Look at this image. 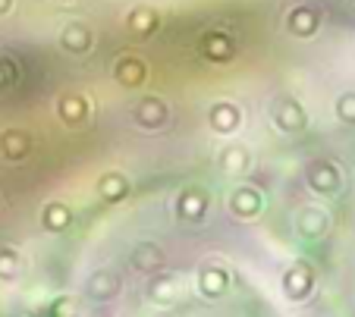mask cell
<instances>
[{"label": "cell", "mask_w": 355, "mask_h": 317, "mask_svg": "<svg viewBox=\"0 0 355 317\" xmlns=\"http://www.w3.org/2000/svg\"><path fill=\"white\" fill-rule=\"evenodd\" d=\"M311 289H315V270L305 261H295L283 273V292H286V298L289 302H302V298L311 296Z\"/></svg>", "instance_id": "6da1fadb"}, {"label": "cell", "mask_w": 355, "mask_h": 317, "mask_svg": "<svg viewBox=\"0 0 355 317\" xmlns=\"http://www.w3.org/2000/svg\"><path fill=\"white\" fill-rule=\"evenodd\" d=\"M123 289V280L116 270L104 267V270H94L92 277L85 280V296L92 298V302H114L116 296H120Z\"/></svg>", "instance_id": "7a4b0ae2"}, {"label": "cell", "mask_w": 355, "mask_h": 317, "mask_svg": "<svg viewBox=\"0 0 355 317\" xmlns=\"http://www.w3.org/2000/svg\"><path fill=\"white\" fill-rule=\"evenodd\" d=\"M309 185L315 192H321V195H334V192H340V170L334 167V163H311L309 167Z\"/></svg>", "instance_id": "3957f363"}, {"label": "cell", "mask_w": 355, "mask_h": 317, "mask_svg": "<svg viewBox=\"0 0 355 317\" xmlns=\"http://www.w3.org/2000/svg\"><path fill=\"white\" fill-rule=\"evenodd\" d=\"M132 267L139 270V273H157V270L164 267V251L157 248L155 242H141L132 248Z\"/></svg>", "instance_id": "277c9868"}, {"label": "cell", "mask_w": 355, "mask_h": 317, "mask_svg": "<svg viewBox=\"0 0 355 317\" xmlns=\"http://www.w3.org/2000/svg\"><path fill=\"white\" fill-rule=\"evenodd\" d=\"M227 286H230V277L223 273L220 267H201L198 270V289H201V296L220 298Z\"/></svg>", "instance_id": "5b68a950"}, {"label": "cell", "mask_w": 355, "mask_h": 317, "mask_svg": "<svg viewBox=\"0 0 355 317\" xmlns=\"http://www.w3.org/2000/svg\"><path fill=\"white\" fill-rule=\"evenodd\" d=\"M148 296L155 298V302H161V305L173 302V298H176V280H173V277H167V273L155 277V283L148 286Z\"/></svg>", "instance_id": "8992f818"}, {"label": "cell", "mask_w": 355, "mask_h": 317, "mask_svg": "<svg viewBox=\"0 0 355 317\" xmlns=\"http://www.w3.org/2000/svg\"><path fill=\"white\" fill-rule=\"evenodd\" d=\"M299 230L305 233V236H309V239L324 236V230H327V217H324L321 210H305V214H302Z\"/></svg>", "instance_id": "52a82bcc"}, {"label": "cell", "mask_w": 355, "mask_h": 317, "mask_svg": "<svg viewBox=\"0 0 355 317\" xmlns=\"http://www.w3.org/2000/svg\"><path fill=\"white\" fill-rule=\"evenodd\" d=\"M44 226L47 230H54V233L67 230L69 226V210L63 208V204H47L44 208Z\"/></svg>", "instance_id": "ba28073f"}, {"label": "cell", "mask_w": 355, "mask_h": 317, "mask_svg": "<svg viewBox=\"0 0 355 317\" xmlns=\"http://www.w3.org/2000/svg\"><path fill=\"white\" fill-rule=\"evenodd\" d=\"M63 44H67L69 51H85L88 44H92V38H88V28L85 26H69L67 32H63Z\"/></svg>", "instance_id": "9c48e42d"}, {"label": "cell", "mask_w": 355, "mask_h": 317, "mask_svg": "<svg viewBox=\"0 0 355 317\" xmlns=\"http://www.w3.org/2000/svg\"><path fill=\"white\" fill-rule=\"evenodd\" d=\"M19 270V257L13 248H0V280H13Z\"/></svg>", "instance_id": "30bf717a"}, {"label": "cell", "mask_w": 355, "mask_h": 317, "mask_svg": "<svg viewBox=\"0 0 355 317\" xmlns=\"http://www.w3.org/2000/svg\"><path fill=\"white\" fill-rule=\"evenodd\" d=\"M233 210L239 217H252L258 210V198L252 195V192H239V195H236V201H233Z\"/></svg>", "instance_id": "8fae6325"}, {"label": "cell", "mask_w": 355, "mask_h": 317, "mask_svg": "<svg viewBox=\"0 0 355 317\" xmlns=\"http://www.w3.org/2000/svg\"><path fill=\"white\" fill-rule=\"evenodd\" d=\"M336 116L343 123H355V91H346V95L336 101Z\"/></svg>", "instance_id": "7c38bea8"}, {"label": "cell", "mask_w": 355, "mask_h": 317, "mask_svg": "<svg viewBox=\"0 0 355 317\" xmlns=\"http://www.w3.org/2000/svg\"><path fill=\"white\" fill-rule=\"evenodd\" d=\"M318 26V13L315 10H305V13H295L293 16V28H299L302 35H311Z\"/></svg>", "instance_id": "4fadbf2b"}, {"label": "cell", "mask_w": 355, "mask_h": 317, "mask_svg": "<svg viewBox=\"0 0 355 317\" xmlns=\"http://www.w3.org/2000/svg\"><path fill=\"white\" fill-rule=\"evenodd\" d=\"M180 210H182V217H189V220H198L201 210H205V201H201V198H182Z\"/></svg>", "instance_id": "5bb4252c"}, {"label": "cell", "mask_w": 355, "mask_h": 317, "mask_svg": "<svg viewBox=\"0 0 355 317\" xmlns=\"http://www.w3.org/2000/svg\"><path fill=\"white\" fill-rule=\"evenodd\" d=\"M54 317H73V302H69V298H60V302L54 305Z\"/></svg>", "instance_id": "9a60e30c"}, {"label": "cell", "mask_w": 355, "mask_h": 317, "mask_svg": "<svg viewBox=\"0 0 355 317\" xmlns=\"http://www.w3.org/2000/svg\"><path fill=\"white\" fill-rule=\"evenodd\" d=\"M7 7H10V0H0V13H7Z\"/></svg>", "instance_id": "2e32d148"}]
</instances>
